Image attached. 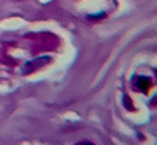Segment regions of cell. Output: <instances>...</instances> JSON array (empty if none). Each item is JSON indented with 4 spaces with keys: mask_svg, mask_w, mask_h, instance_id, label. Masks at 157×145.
Wrapping results in <instances>:
<instances>
[{
    "mask_svg": "<svg viewBox=\"0 0 157 145\" xmlns=\"http://www.w3.org/2000/svg\"><path fill=\"white\" fill-rule=\"evenodd\" d=\"M48 62H50V57H48V55L38 57V59H33V61L26 62V64H24V67H23L24 74H29V73H33V71L40 69V67H43V66H47Z\"/></svg>",
    "mask_w": 157,
    "mask_h": 145,
    "instance_id": "obj_1",
    "label": "cell"
},
{
    "mask_svg": "<svg viewBox=\"0 0 157 145\" xmlns=\"http://www.w3.org/2000/svg\"><path fill=\"white\" fill-rule=\"evenodd\" d=\"M152 86V80L147 76H133V88L138 92H148V88Z\"/></svg>",
    "mask_w": 157,
    "mask_h": 145,
    "instance_id": "obj_2",
    "label": "cell"
},
{
    "mask_svg": "<svg viewBox=\"0 0 157 145\" xmlns=\"http://www.w3.org/2000/svg\"><path fill=\"white\" fill-rule=\"evenodd\" d=\"M104 16H105V14H104V12H100V14H97V16L93 14V16H88V17H90V19H100V17H104Z\"/></svg>",
    "mask_w": 157,
    "mask_h": 145,
    "instance_id": "obj_3",
    "label": "cell"
},
{
    "mask_svg": "<svg viewBox=\"0 0 157 145\" xmlns=\"http://www.w3.org/2000/svg\"><path fill=\"white\" fill-rule=\"evenodd\" d=\"M124 104H126V107H128V109H133V105L129 104V98L128 97H124Z\"/></svg>",
    "mask_w": 157,
    "mask_h": 145,
    "instance_id": "obj_4",
    "label": "cell"
},
{
    "mask_svg": "<svg viewBox=\"0 0 157 145\" xmlns=\"http://www.w3.org/2000/svg\"><path fill=\"white\" fill-rule=\"evenodd\" d=\"M78 145H92V143H88V142H86V143H78Z\"/></svg>",
    "mask_w": 157,
    "mask_h": 145,
    "instance_id": "obj_5",
    "label": "cell"
}]
</instances>
